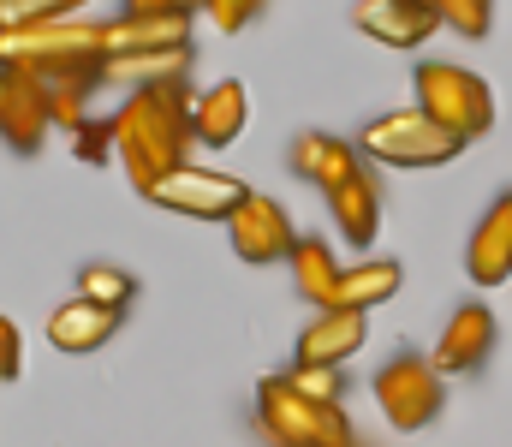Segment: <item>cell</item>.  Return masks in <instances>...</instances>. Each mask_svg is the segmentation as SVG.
Instances as JSON below:
<instances>
[{
    "label": "cell",
    "mask_w": 512,
    "mask_h": 447,
    "mask_svg": "<svg viewBox=\"0 0 512 447\" xmlns=\"http://www.w3.org/2000/svg\"><path fill=\"white\" fill-rule=\"evenodd\" d=\"M364 340H370V310H322L298 334L292 364H346L364 352Z\"/></svg>",
    "instance_id": "14"
},
{
    "label": "cell",
    "mask_w": 512,
    "mask_h": 447,
    "mask_svg": "<svg viewBox=\"0 0 512 447\" xmlns=\"http://www.w3.org/2000/svg\"><path fill=\"white\" fill-rule=\"evenodd\" d=\"M399 281H405L399 257H364V263H346L340 293H334V310H376V304H387V298L399 293Z\"/></svg>",
    "instance_id": "21"
},
{
    "label": "cell",
    "mask_w": 512,
    "mask_h": 447,
    "mask_svg": "<svg viewBox=\"0 0 512 447\" xmlns=\"http://www.w3.org/2000/svg\"><path fill=\"white\" fill-rule=\"evenodd\" d=\"M286 376H292L298 394H310L322 406H340L346 400V364H292Z\"/></svg>",
    "instance_id": "23"
},
{
    "label": "cell",
    "mask_w": 512,
    "mask_h": 447,
    "mask_svg": "<svg viewBox=\"0 0 512 447\" xmlns=\"http://www.w3.org/2000/svg\"><path fill=\"white\" fill-rule=\"evenodd\" d=\"M78 293L96 298V304L126 310L131 298H137V275H126L120 263H84V269H78Z\"/></svg>",
    "instance_id": "22"
},
{
    "label": "cell",
    "mask_w": 512,
    "mask_h": 447,
    "mask_svg": "<svg viewBox=\"0 0 512 447\" xmlns=\"http://www.w3.org/2000/svg\"><path fill=\"white\" fill-rule=\"evenodd\" d=\"M292 173L304 185H316L322 197H334L352 173H364V155H358V144H346L334 132H298L292 138Z\"/></svg>",
    "instance_id": "13"
},
{
    "label": "cell",
    "mask_w": 512,
    "mask_h": 447,
    "mask_svg": "<svg viewBox=\"0 0 512 447\" xmlns=\"http://www.w3.org/2000/svg\"><path fill=\"white\" fill-rule=\"evenodd\" d=\"M90 0H0V30L12 24H54V18H78Z\"/></svg>",
    "instance_id": "25"
},
{
    "label": "cell",
    "mask_w": 512,
    "mask_h": 447,
    "mask_svg": "<svg viewBox=\"0 0 512 447\" xmlns=\"http://www.w3.org/2000/svg\"><path fill=\"white\" fill-rule=\"evenodd\" d=\"M197 102H203V90H191V78H173L155 90H126L120 114H108L114 120V161L126 167L137 197H149L173 167L191 161Z\"/></svg>",
    "instance_id": "1"
},
{
    "label": "cell",
    "mask_w": 512,
    "mask_h": 447,
    "mask_svg": "<svg viewBox=\"0 0 512 447\" xmlns=\"http://www.w3.org/2000/svg\"><path fill=\"white\" fill-rule=\"evenodd\" d=\"M441 370L429 364V358H417V352H399V358H387L382 370H376V406H382V418L393 430H405V436H417V430H429L435 418H441Z\"/></svg>",
    "instance_id": "6"
},
{
    "label": "cell",
    "mask_w": 512,
    "mask_h": 447,
    "mask_svg": "<svg viewBox=\"0 0 512 447\" xmlns=\"http://www.w3.org/2000/svg\"><path fill=\"white\" fill-rule=\"evenodd\" d=\"M429 6H435V18H441L447 30H459V36H471V42H483L489 24H495V0H429Z\"/></svg>",
    "instance_id": "24"
},
{
    "label": "cell",
    "mask_w": 512,
    "mask_h": 447,
    "mask_svg": "<svg viewBox=\"0 0 512 447\" xmlns=\"http://www.w3.org/2000/svg\"><path fill=\"white\" fill-rule=\"evenodd\" d=\"M149 48H191V12H155V18H114L108 24V54H149Z\"/></svg>",
    "instance_id": "19"
},
{
    "label": "cell",
    "mask_w": 512,
    "mask_h": 447,
    "mask_svg": "<svg viewBox=\"0 0 512 447\" xmlns=\"http://www.w3.org/2000/svg\"><path fill=\"white\" fill-rule=\"evenodd\" d=\"M149 203H155V209H173V215H191V221H221V227H227V215L245 203V179H233V173H221V167L185 161V167H173V173L149 191Z\"/></svg>",
    "instance_id": "7"
},
{
    "label": "cell",
    "mask_w": 512,
    "mask_h": 447,
    "mask_svg": "<svg viewBox=\"0 0 512 447\" xmlns=\"http://www.w3.org/2000/svg\"><path fill=\"white\" fill-rule=\"evenodd\" d=\"M18 370H24V334L12 316H0V382H18Z\"/></svg>",
    "instance_id": "28"
},
{
    "label": "cell",
    "mask_w": 512,
    "mask_h": 447,
    "mask_svg": "<svg viewBox=\"0 0 512 447\" xmlns=\"http://www.w3.org/2000/svg\"><path fill=\"white\" fill-rule=\"evenodd\" d=\"M102 54H108V24H96V18H54V24L0 30V72L78 78V72H102Z\"/></svg>",
    "instance_id": "2"
},
{
    "label": "cell",
    "mask_w": 512,
    "mask_h": 447,
    "mask_svg": "<svg viewBox=\"0 0 512 447\" xmlns=\"http://www.w3.org/2000/svg\"><path fill=\"white\" fill-rule=\"evenodd\" d=\"M328 215L340 221V239L346 245H376V233H382V185H376V173L364 167V173H352L334 197H328Z\"/></svg>",
    "instance_id": "17"
},
{
    "label": "cell",
    "mask_w": 512,
    "mask_h": 447,
    "mask_svg": "<svg viewBox=\"0 0 512 447\" xmlns=\"http://www.w3.org/2000/svg\"><path fill=\"white\" fill-rule=\"evenodd\" d=\"M0 102H6V72H0Z\"/></svg>",
    "instance_id": "29"
},
{
    "label": "cell",
    "mask_w": 512,
    "mask_h": 447,
    "mask_svg": "<svg viewBox=\"0 0 512 447\" xmlns=\"http://www.w3.org/2000/svg\"><path fill=\"white\" fill-rule=\"evenodd\" d=\"M256 430L268 447H358L346 406H322L298 394L286 370L256 382Z\"/></svg>",
    "instance_id": "3"
},
{
    "label": "cell",
    "mask_w": 512,
    "mask_h": 447,
    "mask_svg": "<svg viewBox=\"0 0 512 447\" xmlns=\"http://www.w3.org/2000/svg\"><path fill=\"white\" fill-rule=\"evenodd\" d=\"M227 239H233V257H245V263H286L292 257V245H298V233H292V215L274 203V197H262V191H245V203L227 215Z\"/></svg>",
    "instance_id": "8"
},
{
    "label": "cell",
    "mask_w": 512,
    "mask_h": 447,
    "mask_svg": "<svg viewBox=\"0 0 512 447\" xmlns=\"http://www.w3.org/2000/svg\"><path fill=\"white\" fill-rule=\"evenodd\" d=\"M489 352H495V310H489V304H459V310L447 316V328H441L429 364H435L441 376H471V370H483Z\"/></svg>",
    "instance_id": "10"
},
{
    "label": "cell",
    "mask_w": 512,
    "mask_h": 447,
    "mask_svg": "<svg viewBox=\"0 0 512 447\" xmlns=\"http://www.w3.org/2000/svg\"><path fill=\"white\" fill-rule=\"evenodd\" d=\"M286 263H292V293L304 298V304H322V310H334V293H340V275H346V263L334 257V245H328V239H298Z\"/></svg>",
    "instance_id": "20"
},
{
    "label": "cell",
    "mask_w": 512,
    "mask_h": 447,
    "mask_svg": "<svg viewBox=\"0 0 512 447\" xmlns=\"http://www.w3.org/2000/svg\"><path fill=\"white\" fill-rule=\"evenodd\" d=\"M245 126H251V90H245L239 78L209 84V90H203V102H197V144L227 149V144H239V138H245Z\"/></svg>",
    "instance_id": "16"
},
{
    "label": "cell",
    "mask_w": 512,
    "mask_h": 447,
    "mask_svg": "<svg viewBox=\"0 0 512 447\" xmlns=\"http://www.w3.org/2000/svg\"><path fill=\"white\" fill-rule=\"evenodd\" d=\"M120 322H126V310L72 293L66 304H54V316H48V340H54V352L84 358V352H102V340H114Z\"/></svg>",
    "instance_id": "12"
},
{
    "label": "cell",
    "mask_w": 512,
    "mask_h": 447,
    "mask_svg": "<svg viewBox=\"0 0 512 447\" xmlns=\"http://www.w3.org/2000/svg\"><path fill=\"white\" fill-rule=\"evenodd\" d=\"M459 149L465 144H459L453 132H441L417 102H411V108H393V114L370 120V126L358 132V155H364V161H382V167H447Z\"/></svg>",
    "instance_id": "5"
},
{
    "label": "cell",
    "mask_w": 512,
    "mask_h": 447,
    "mask_svg": "<svg viewBox=\"0 0 512 447\" xmlns=\"http://www.w3.org/2000/svg\"><path fill=\"white\" fill-rule=\"evenodd\" d=\"M465 275H471L477 287L512 281V191L501 203L483 209V221H477V233H471V245H465Z\"/></svg>",
    "instance_id": "15"
},
{
    "label": "cell",
    "mask_w": 512,
    "mask_h": 447,
    "mask_svg": "<svg viewBox=\"0 0 512 447\" xmlns=\"http://www.w3.org/2000/svg\"><path fill=\"white\" fill-rule=\"evenodd\" d=\"M411 90H417V108L453 132L459 144H477L495 132V90L471 72V66H453V60H417L411 66Z\"/></svg>",
    "instance_id": "4"
},
{
    "label": "cell",
    "mask_w": 512,
    "mask_h": 447,
    "mask_svg": "<svg viewBox=\"0 0 512 447\" xmlns=\"http://www.w3.org/2000/svg\"><path fill=\"white\" fill-rule=\"evenodd\" d=\"M48 132H54V114H48V78H36V72H6L0 138L18 149V155H36Z\"/></svg>",
    "instance_id": "9"
},
{
    "label": "cell",
    "mask_w": 512,
    "mask_h": 447,
    "mask_svg": "<svg viewBox=\"0 0 512 447\" xmlns=\"http://www.w3.org/2000/svg\"><path fill=\"white\" fill-rule=\"evenodd\" d=\"M191 48H149V54H108L102 60V84H120V90H155V84H173L191 72Z\"/></svg>",
    "instance_id": "18"
},
{
    "label": "cell",
    "mask_w": 512,
    "mask_h": 447,
    "mask_svg": "<svg viewBox=\"0 0 512 447\" xmlns=\"http://www.w3.org/2000/svg\"><path fill=\"white\" fill-rule=\"evenodd\" d=\"M72 155H78V161H96V167H102V161L114 155V120H102V114H96L90 126H78V132H72Z\"/></svg>",
    "instance_id": "26"
},
{
    "label": "cell",
    "mask_w": 512,
    "mask_h": 447,
    "mask_svg": "<svg viewBox=\"0 0 512 447\" xmlns=\"http://www.w3.org/2000/svg\"><path fill=\"white\" fill-rule=\"evenodd\" d=\"M256 12H262V0H203V18H209L221 36H239Z\"/></svg>",
    "instance_id": "27"
},
{
    "label": "cell",
    "mask_w": 512,
    "mask_h": 447,
    "mask_svg": "<svg viewBox=\"0 0 512 447\" xmlns=\"http://www.w3.org/2000/svg\"><path fill=\"white\" fill-rule=\"evenodd\" d=\"M352 24L370 42H382V48H423L441 30V18H435L429 0H358L352 6Z\"/></svg>",
    "instance_id": "11"
}]
</instances>
